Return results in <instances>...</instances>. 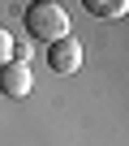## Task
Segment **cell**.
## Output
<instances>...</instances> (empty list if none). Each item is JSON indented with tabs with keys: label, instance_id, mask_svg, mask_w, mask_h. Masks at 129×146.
<instances>
[{
	"label": "cell",
	"instance_id": "1",
	"mask_svg": "<svg viewBox=\"0 0 129 146\" xmlns=\"http://www.w3.org/2000/svg\"><path fill=\"white\" fill-rule=\"evenodd\" d=\"M22 26H26L30 39L56 43V39L69 35V13H64L60 5H52V0H35V5H26V13H22Z\"/></svg>",
	"mask_w": 129,
	"mask_h": 146
},
{
	"label": "cell",
	"instance_id": "2",
	"mask_svg": "<svg viewBox=\"0 0 129 146\" xmlns=\"http://www.w3.org/2000/svg\"><path fill=\"white\" fill-rule=\"evenodd\" d=\"M82 43L73 39V35H64V39H56V43H47V64H52V73H78L82 69Z\"/></svg>",
	"mask_w": 129,
	"mask_h": 146
},
{
	"label": "cell",
	"instance_id": "3",
	"mask_svg": "<svg viewBox=\"0 0 129 146\" xmlns=\"http://www.w3.org/2000/svg\"><path fill=\"white\" fill-rule=\"evenodd\" d=\"M30 90H35V73H30V64L9 60L5 69H0V95H5V99H26Z\"/></svg>",
	"mask_w": 129,
	"mask_h": 146
},
{
	"label": "cell",
	"instance_id": "4",
	"mask_svg": "<svg viewBox=\"0 0 129 146\" xmlns=\"http://www.w3.org/2000/svg\"><path fill=\"white\" fill-rule=\"evenodd\" d=\"M125 0H86V13H95V17H125Z\"/></svg>",
	"mask_w": 129,
	"mask_h": 146
},
{
	"label": "cell",
	"instance_id": "5",
	"mask_svg": "<svg viewBox=\"0 0 129 146\" xmlns=\"http://www.w3.org/2000/svg\"><path fill=\"white\" fill-rule=\"evenodd\" d=\"M13 47H17V43H13V35H9V26H0V69H5V64L13 60Z\"/></svg>",
	"mask_w": 129,
	"mask_h": 146
}]
</instances>
